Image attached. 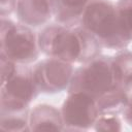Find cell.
<instances>
[{
    "mask_svg": "<svg viewBox=\"0 0 132 132\" xmlns=\"http://www.w3.org/2000/svg\"><path fill=\"white\" fill-rule=\"evenodd\" d=\"M40 52L68 63H87L101 55L102 45L81 26L52 24L37 35Z\"/></svg>",
    "mask_w": 132,
    "mask_h": 132,
    "instance_id": "obj_1",
    "label": "cell"
},
{
    "mask_svg": "<svg viewBox=\"0 0 132 132\" xmlns=\"http://www.w3.org/2000/svg\"><path fill=\"white\" fill-rule=\"evenodd\" d=\"M38 93L33 68L1 57V112L29 110Z\"/></svg>",
    "mask_w": 132,
    "mask_h": 132,
    "instance_id": "obj_2",
    "label": "cell"
},
{
    "mask_svg": "<svg viewBox=\"0 0 132 132\" xmlns=\"http://www.w3.org/2000/svg\"><path fill=\"white\" fill-rule=\"evenodd\" d=\"M79 26L94 35L103 47L120 51L130 42L121 27L116 4L110 0H92L81 15Z\"/></svg>",
    "mask_w": 132,
    "mask_h": 132,
    "instance_id": "obj_3",
    "label": "cell"
},
{
    "mask_svg": "<svg viewBox=\"0 0 132 132\" xmlns=\"http://www.w3.org/2000/svg\"><path fill=\"white\" fill-rule=\"evenodd\" d=\"M121 88L116 81L111 57L100 55L74 70L68 93L84 92L99 102Z\"/></svg>",
    "mask_w": 132,
    "mask_h": 132,
    "instance_id": "obj_4",
    "label": "cell"
},
{
    "mask_svg": "<svg viewBox=\"0 0 132 132\" xmlns=\"http://www.w3.org/2000/svg\"><path fill=\"white\" fill-rule=\"evenodd\" d=\"M39 53L38 38L28 26L1 19V57L18 64H29Z\"/></svg>",
    "mask_w": 132,
    "mask_h": 132,
    "instance_id": "obj_5",
    "label": "cell"
},
{
    "mask_svg": "<svg viewBox=\"0 0 132 132\" xmlns=\"http://www.w3.org/2000/svg\"><path fill=\"white\" fill-rule=\"evenodd\" d=\"M61 114L65 129L87 130L95 125L100 111L96 100L84 92H70L65 99Z\"/></svg>",
    "mask_w": 132,
    "mask_h": 132,
    "instance_id": "obj_6",
    "label": "cell"
},
{
    "mask_svg": "<svg viewBox=\"0 0 132 132\" xmlns=\"http://www.w3.org/2000/svg\"><path fill=\"white\" fill-rule=\"evenodd\" d=\"M73 66L66 61L46 58L33 67V76L37 89L42 93H58L69 87Z\"/></svg>",
    "mask_w": 132,
    "mask_h": 132,
    "instance_id": "obj_7",
    "label": "cell"
},
{
    "mask_svg": "<svg viewBox=\"0 0 132 132\" xmlns=\"http://www.w3.org/2000/svg\"><path fill=\"white\" fill-rule=\"evenodd\" d=\"M56 0H18L15 12L21 24L39 27L55 14Z\"/></svg>",
    "mask_w": 132,
    "mask_h": 132,
    "instance_id": "obj_8",
    "label": "cell"
},
{
    "mask_svg": "<svg viewBox=\"0 0 132 132\" xmlns=\"http://www.w3.org/2000/svg\"><path fill=\"white\" fill-rule=\"evenodd\" d=\"M29 126L30 130L34 131H61L65 129L61 111L47 104L36 105L31 110L29 114Z\"/></svg>",
    "mask_w": 132,
    "mask_h": 132,
    "instance_id": "obj_9",
    "label": "cell"
},
{
    "mask_svg": "<svg viewBox=\"0 0 132 132\" xmlns=\"http://www.w3.org/2000/svg\"><path fill=\"white\" fill-rule=\"evenodd\" d=\"M92 0H56L55 19L58 23L74 27L78 26L87 5Z\"/></svg>",
    "mask_w": 132,
    "mask_h": 132,
    "instance_id": "obj_10",
    "label": "cell"
},
{
    "mask_svg": "<svg viewBox=\"0 0 132 132\" xmlns=\"http://www.w3.org/2000/svg\"><path fill=\"white\" fill-rule=\"evenodd\" d=\"M111 60L116 81L122 87L132 77V52L126 48L120 50L113 57H111Z\"/></svg>",
    "mask_w": 132,
    "mask_h": 132,
    "instance_id": "obj_11",
    "label": "cell"
},
{
    "mask_svg": "<svg viewBox=\"0 0 132 132\" xmlns=\"http://www.w3.org/2000/svg\"><path fill=\"white\" fill-rule=\"evenodd\" d=\"M29 110L20 112H1L0 129L3 131H29Z\"/></svg>",
    "mask_w": 132,
    "mask_h": 132,
    "instance_id": "obj_12",
    "label": "cell"
},
{
    "mask_svg": "<svg viewBox=\"0 0 132 132\" xmlns=\"http://www.w3.org/2000/svg\"><path fill=\"white\" fill-rule=\"evenodd\" d=\"M116 7L121 27L127 38L132 41V0H119Z\"/></svg>",
    "mask_w": 132,
    "mask_h": 132,
    "instance_id": "obj_13",
    "label": "cell"
},
{
    "mask_svg": "<svg viewBox=\"0 0 132 132\" xmlns=\"http://www.w3.org/2000/svg\"><path fill=\"white\" fill-rule=\"evenodd\" d=\"M123 109L122 114L125 121L132 127V77L122 86Z\"/></svg>",
    "mask_w": 132,
    "mask_h": 132,
    "instance_id": "obj_14",
    "label": "cell"
},
{
    "mask_svg": "<svg viewBox=\"0 0 132 132\" xmlns=\"http://www.w3.org/2000/svg\"><path fill=\"white\" fill-rule=\"evenodd\" d=\"M95 129L102 131H120L121 121L117 113H100L95 122Z\"/></svg>",
    "mask_w": 132,
    "mask_h": 132,
    "instance_id": "obj_15",
    "label": "cell"
}]
</instances>
